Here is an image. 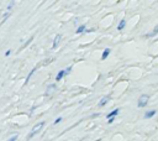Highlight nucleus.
I'll return each instance as SVG.
<instances>
[{
	"label": "nucleus",
	"instance_id": "1",
	"mask_svg": "<svg viewBox=\"0 0 158 141\" xmlns=\"http://www.w3.org/2000/svg\"><path fill=\"white\" fill-rule=\"evenodd\" d=\"M43 125H45V123L43 121H41V123H37L36 125H34V128L31 129V131H30V134H29V136H27V139H32L36 134H38V132L42 130V128H43Z\"/></svg>",
	"mask_w": 158,
	"mask_h": 141
},
{
	"label": "nucleus",
	"instance_id": "2",
	"mask_svg": "<svg viewBox=\"0 0 158 141\" xmlns=\"http://www.w3.org/2000/svg\"><path fill=\"white\" fill-rule=\"evenodd\" d=\"M148 100H149V95H146V94L141 95L140 99H138V103H137L138 108H143V106H146L147 103H148Z\"/></svg>",
	"mask_w": 158,
	"mask_h": 141
},
{
	"label": "nucleus",
	"instance_id": "3",
	"mask_svg": "<svg viewBox=\"0 0 158 141\" xmlns=\"http://www.w3.org/2000/svg\"><path fill=\"white\" fill-rule=\"evenodd\" d=\"M71 72V67H68L67 69H64V71H61V72H58L57 74V77H56V80H61L63 77H64V74H67Z\"/></svg>",
	"mask_w": 158,
	"mask_h": 141
},
{
	"label": "nucleus",
	"instance_id": "4",
	"mask_svg": "<svg viewBox=\"0 0 158 141\" xmlns=\"http://www.w3.org/2000/svg\"><path fill=\"white\" fill-rule=\"evenodd\" d=\"M119 111H120V109H115V110H112L111 113H109V114H107V115H106V118H107V120H110V119H114V118L116 117V115H118V114H119Z\"/></svg>",
	"mask_w": 158,
	"mask_h": 141
},
{
	"label": "nucleus",
	"instance_id": "5",
	"mask_svg": "<svg viewBox=\"0 0 158 141\" xmlns=\"http://www.w3.org/2000/svg\"><path fill=\"white\" fill-rule=\"evenodd\" d=\"M61 40H62V36H61V35H56L54 41H53V46H52V48H53V49H54V48H57L58 44L61 42Z\"/></svg>",
	"mask_w": 158,
	"mask_h": 141
},
{
	"label": "nucleus",
	"instance_id": "6",
	"mask_svg": "<svg viewBox=\"0 0 158 141\" xmlns=\"http://www.w3.org/2000/svg\"><path fill=\"white\" fill-rule=\"evenodd\" d=\"M109 100H110V95H106V97L101 98V99H100V102H99V106H104Z\"/></svg>",
	"mask_w": 158,
	"mask_h": 141
},
{
	"label": "nucleus",
	"instance_id": "7",
	"mask_svg": "<svg viewBox=\"0 0 158 141\" xmlns=\"http://www.w3.org/2000/svg\"><path fill=\"white\" fill-rule=\"evenodd\" d=\"M153 115H156V110H149L145 114V119H151Z\"/></svg>",
	"mask_w": 158,
	"mask_h": 141
},
{
	"label": "nucleus",
	"instance_id": "8",
	"mask_svg": "<svg viewBox=\"0 0 158 141\" xmlns=\"http://www.w3.org/2000/svg\"><path fill=\"white\" fill-rule=\"evenodd\" d=\"M109 55H110V48H105V49H104V52H103V56H101V60H103V61L106 60Z\"/></svg>",
	"mask_w": 158,
	"mask_h": 141
},
{
	"label": "nucleus",
	"instance_id": "9",
	"mask_svg": "<svg viewBox=\"0 0 158 141\" xmlns=\"http://www.w3.org/2000/svg\"><path fill=\"white\" fill-rule=\"evenodd\" d=\"M157 34H158V25H157V26H156V27H154V29L147 35V37H153V36H156Z\"/></svg>",
	"mask_w": 158,
	"mask_h": 141
},
{
	"label": "nucleus",
	"instance_id": "10",
	"mask_svg": "<svg viewBox=\"0 0 158 141\" xmlns=\"http://www.w3.org/2000/svg\"><path fill=\"white\" fill-rule=\"evenodd\" d=\"M125 25H126V20L122 19V20L120 21V24H119V26H118V30H119V31H121V30L125 27Z\"/></svg>",
	"mask_w": 158,
	"mask_h": 141
},
{
	"label": "nucleus",
	"instance_id": "11",
	"mask_svg": "<svg viewBox=\"0 0 158 141\" xmlns=\"http://www.w3.org/2000/svg\"><path fill=\"white\" fill-rule=\"evenodd\" d=\"M85 31V26H84V25H82V26H79L78 29H77V34H82V32H84Z\"/></svg>",
	"mask_w": 158,
	"mask_h": 141
},
{
	"label": "nucleus",
	"instance_id": "12",
	"mask_svg": "<svg viewBox=\"0 0 158 141\" xmlns=\"http://www.w3.org/2000/svg\"><path fill=\"white\" fill-rule=\"evenodd\" d=\"M35 71H36V68H34V69H32V71L30 72V74H29V76H27V79H26V83L29 82V79H30V77H31V76H32V74H34V73H35Z\"/></svg>",
	"mask_w": 158,
	"mask_h": 141
},
{
	"label": "nucleus",
	"instance_id": "13",
	"mask_svg": "<svg viewBox=\"0 0 158 141\" xmlns=\"http://www.w3.org/2000/svg\"><path fill=\"white\" fill-rule=\"evenodd\" d=\"M16 140H18V135L15 134V135H12V136H11L9 140H7V141H16Z\"/></svg>",
	"mask_w": 158,
	"mask_h": 141
},
{
	"label": "nucleus",
	"instance_id": "14",
	"mask_svg": "<svg viewBox=\"0 0 158 141\" xmlns=\"http://www.w3.org/2000/svg\"><path fill=\"white\" fill-rule=\"evenodd\" d=\"M61 120H62V118H57V119L54 120V124H58V123H60Z\"/></svg>",
	"mask_w": 158,
	"mask_h": 141
},
{
	"label": "nucleus",
	"instance_id": "15",
	"mask_svg": "<svg viewBox=\"0 0 158 141\" xmlns=\"http://www.w3.org/2000/svg\"><path fill=\"white\" fill-rule=\"evenodd\" d=\"M12 5H14V3H10V5L7 6V10H11L12 9Z\"/></svg>",
	"mask_w": 158,
	"mask_h": 141
},
{
	"label": "nucleus",
	"instance_id": "16",
	"mask_svg": "<svg viewBox=\"0 0 158 141\" xmlns=\"http://www.w3.org/2000/svg\"><path fill=\"white\" fill-rule=\"evenodd\" d=\"M10 55V49H7V51L5 52V56H9Z\"/></svg>",
	"mask_w": 158,
	"mask_h": 141
}]
</instances>
